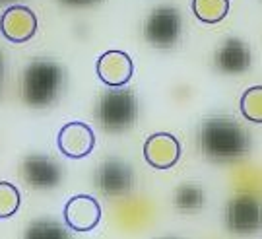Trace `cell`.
<instances>
[{"label": "cell", "mask_w": 262, "mask_h": 239, "mask_svg": "<svg viewBox=\"0 0 262 239\" xmlns=\"http://www.w3.org/2000/svg\"><path fill=\"white\" fill-rule=\"evenodd\" d=\"M0 80H2V56H0Z\"/></svg>", "instance_id": "obj_20"}, {"label": "cell", "mask_w": 262, "mask_h": 239, "mask_svg": "<svg viewBox=\"0 0 262 239\" xmlns=\"http://www.w3.org/2000/svg\"><path fill=\"white\" fill-rule=\"evenodd\" d=\"M215 65L227 74L245 72L251 66V51L241 39H229L215 53Z\"/></svg>", "instance_id": "obj_13"}, {"label": "cell", "mask_w": 262, "mask_h": 239, "mask_svg": "<svg viewBox=\"0 0 262 239\" xmlns=\"http://www.w3.org/2000/svg\"><path fill=\"white\" fill-rule=\"evenodd\" d=\"M64 220L74 231H92L101 222V204L90 194H76L64 206Z\"/></svg>", "instance_id": "obj_7"}, {"label": "cell", "mask_w": 262, "mask_h": 239, "mask_svg": "<svg viewBox=\"0 0 262 239\" xmlns=\"http://www.w3.org/2000/svg\"><path fill=\"white\" fill-rule=\"evenodd\" d=\"M64 4H90V2H95V0H60Z\"/></svg>", "instance_id": "obj_19"}, {"label": "cell", "mask_w": 262, "mask_h": 239, "mask_svg": "<svg viewBox=\"0 0 262 239\" xmlns=\"http://www.w3.org/2000/svg\"><path fill=\"white\" fill-rule=\"evenodd\" d=\"M0 31L12 43H26L37 31V16L28 6H10L0 18Z\"/></svg>", "instance_id": "obj_8"}, {"label": "cell", "mask_w": 262, "mask_h": 239, "mask_svg": "<svg viewBox=\"0 0 262 239\" xmlns=\"http://www.w3.org/2000/svg\"><path fill=\"white\" fill-rule=\"evenodd\" d=\"M192 12L204 24H217L229 12V0H192Z\"/></svg>", "instance_id": "obj_14"}, {"label": "cell", "mask_w": 262, "mask_h": 239, "mask_svg": "<svg viewBox=\"0 0 262 239\" xmlns=\"http://www.w3.org/2000/svg\"><path fill=\"white\" fill-rule=\"evenodd\" d=\"M241 113L247 121L260 125L262 123V86H254L241 95Z\"/></svg>", "instance_id": "obj_15"}, {"label": "cell", "mask_w": 262, "mask_h": 239, "mask_svg": "<svg viewBox=\"0 0 262 239\" xmlns=\"http://www.w3.org/2000/svg\"><path fill=\"white\" fill-rule=\"evenodd\" d=\"M21 173L33 189H53L62 179L60 166L49 157L39 156V154L28 156L24 160Z\"/></svg>", "instance_id": "obj_11"}, {"label": "cell", "mask_w": 262, "mask_h": 239, "mask_svg": "<svg viewBox=\"0 0 262 239\" xmlns=\"http://www.w3.org/2000/svg\"><path fill=\"white\" fill-rule=\"evenodd\" d=\"M56 144L60 154H64L70 160H82L92 154L95 146V134L90 125L82 121L66 123L56 136Z\"/></svg>", "instance_id": "obj_5"}, {"label": "cell", "mask_w": 262, "mask_h": 239, "mask_svg": "<svg viewBox=\"0 0 262 239\" xmlns=\"http://www.w3.org/2000/svg\"><path fill=\"white\" fill-rule=\"evenodd\" d=\"M64 82L62 68L53 61H35L26 68L21 80L24 102L31 107H45L58 97Z\"/></svg>", "instance_id": "obj_2"}, {"label": "cell", "mask_w": 262, "mask_h": 239, "mask_svg": "<svg viewBox=\"0 0 262 239\" xmlns=\"http://www.w3.org/2000/svg\"><path fill=\"white\" fill-rule=\"evenodd\" d=\"M202 201H204V194L196 185H185L175 194V204L183 210H196L202 206Z\"/></svg>", "instance_id": "obj_17"}, {"label": "cell", "mask_w": 262, "mask_h": 239, "mask_svg": "<svg viewBox=\"0 0 262 239\" xmlns=\"http://www.w3.org/2000/svg\"><path fill=\"white\" fill-rule=\"evenodd\" d=\"M99 125L109 132H122L130 129L138 117V102L136 95L128 90H113L101 97L97 105Z\"/></svg>", "instance_id": "obj_3"}, {"label": "cell", "mask_w": 262, "mask_h": 239, "mask_svg": "<svg viewBox=\"0 0 262 239\" xmlns=\"http://www.w3.org/2000/svg\"><path fill=\"white\" fill-rule=\"evenodd\" d=\"M144 157L154 169H171L181 157V144L169 132H156L144 144Z\"/></svg>", "instance_id": "obj_9"}, {"label": "cell", "mask_w": 262, "mask_h": 239, "mask_svg": "<svg viewBox=\"0 0 262 239\" xmlns=\"http://www.w3.org/2000/svg\"><path fill=\"white\" fill-rule=\"evenodd\" d=\"M28 237H39V239H64L66 231L55 224V222H37L33 224L28 231Z\"/></svg>", "instance_id": "obj_18"}, {"label": "cell", "mask_w": 262, "mask_h": 239, "mask_svg": "<svg viewBox=\"0 0 262 239\" xmlns=\"http://www.w3.org/2000/svg\"><path fill=\"white\" fill-rule=\"evenodd\" d=\"M200 144L208 157L214 160H231L245 156L249 152V134L233 119L214 117L202 125Z\"/></svg>", "instance_id": "obj_1"}, {"label": "cell", "mask_w": 262, "mask_h": 239, "mask_svg": "<svg viewBox=\"0 0 262 239\" xmlns=\"http://www.w3.org/2000/svg\"><path fill=\"white\" fill-rule=\"evenodd\" d=\"M132 181H134L132 169L121 160H107L105 164L99 166L97 175H95L97 189L109 196L126 194L132 189Z\"/></svg>", "instance_id": "obj_10"}, {"label": "cell", "mask_w": 262, "mask_h": 239, "mask_svg": "<svg viewBox=\"0 0 262 239\" xmlns=\"http://www.w3.org/2000/svg\"><path fill=\"white\" fill-rule=\"evenodd\" d=\"M21 194L16 185L8 181H0V220L12 218L19 210Z\"/></svg>", "instance_id": "obj_16"}, {"label": "cell", "mask_w": 262, "mask_h": 239, "mask_svg": "<svg viewBox=\"0 0 262 239\" xmlns=\"http://www.w3.org/2000/svg\"><path fill=\"white\" fill-rule=\"evenodd\" d=\"M227 226L233 231L247 233L260 228V206L253 196H239L227 206Z\"/></svg>", "instance_id": "obj_12"}, {"label": "cell", "mask_w": 262, "mask_h": 239, "mask_svg": "<svg viewBox=\"0 0 262 239\" xmlns=\"http://www.w3.org/2000/svg\"><path fill=\"white\" fill-rule=\"evenodd\" d=\"M0 2H4V0H0Z\"/></svg>", "instance_id": "obj_21"}, {"label": "cell", "mask_w": 262, "mask_h": 239, "mask_svg": "<svg viewBox=\"0 0 262 239\" xmlns=\"http://www.w3.org/2000/svg\"><path fill=\"white\" fill-rule=\"evenodd\" d=\"M144 37L154 47L169 49L181 37V16L173 8H158L150 14L144 24Z\"/></svg>", "instance_id": "obj_4"}, {"label": "cell", "mask_w": 262, "mask_h": 239, "mask_svg": "<svg viewBox=\"0 0 262 239\" xmlns=\"http://www.w3.org/2000/svg\"><path fill=\"white\" fill-rule=\"evenodd\" d=\"M97 76L99 80L111 88H122L134 76L132 56L124 51H107L97 58Z\"/></svg>", "instance_id": "obj_6"}]
</instances>
